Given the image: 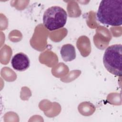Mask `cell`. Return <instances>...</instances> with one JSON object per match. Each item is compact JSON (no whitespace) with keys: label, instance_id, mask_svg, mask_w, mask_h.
I'll use <instances>...</instances> for the list:
<instances>
[{"label":"cell","instance_id":"6da1fadb","mask_svg":"<svg viewBox=\"0 0 122 122\" xmlns=\"http://www.w3.org/2000/svg\"><path fill=\"white\" fill-rule=\"evenodd\" d=\"M100 23L112 26L122 24V0H102L96 14Z\"/></svg>","mask_w":122,"mask_h":122},{"label":"cell","instance_id":"7a4b0ae2","mask_svg":"<svg viewBox=\"0 0 122 122\" xmlns=\"http://www.w3.org/2000/svg\"><path fill=\"white\" fill-rule=\"evenodd\" d=\"M122 45L114 44L107 47L103 57V63L106 70L111 73L122 76Z\"/></svg>","mask_w":122,"mask_h":122},{"label":"cell","instance_id":"3957f363","mask_svg":"<svg viewBox=\"0 0 122 122\" xmlns=\"http://www.w3.org/2000/svg\"><path fill=\"white\" fill-rule=\"evenodd\" d=\"M67 14L61 7L57 6L48 8L43 16L44 27L50 31H53L63 27L67 21Z\"/></svg>","mask_w":122,"mask_h":122},{"label":"cell","instance_id":"277c9868","mask_svg":"<svg viewBox=\"0 0 122 122\" xmlns=\"http://www.w3.org/2000/svg\"><path fill=\"white\" fill-rule=\"evenodd\" d=\"M11 64L14 70L22 71L29 67L30 61L27 55L22 52H19L12 57Z\"/></svg>","mask_w":122,"mask_h":122},{"label":"cell","instance_id":"5b68a950","mask_svg":"<svg viewBox=\"0 0 122 122\" xmlns=\"http://www.w3.org/2000/svg\"><path fill=\"white\" fill-rule=\"evenodd\" d=\"M60 53L61 57L65 61H71L76 58L75 47L71 44L63 45L61 49Z\"/></svg>","mask_w":122,"mask_h":122}]
</instances>
